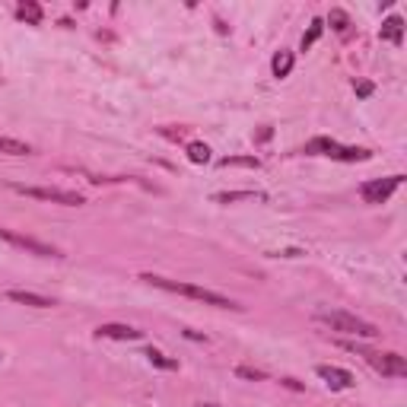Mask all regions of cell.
<instances>
[{
	"mask_svg": "<svg viewBox=\"0 0 407 407\" xmlns=\"http://www.w3.org/2000/svg\"><path fill=\"white\" fill-rule=\"evenodd\" d=\"M315 373H318V379H324L328 388H334V391L353 388V375H350L347 369H341V366H318Z\"/></svg>",
	"mask_w": 407,
	"mask_h": 407,
	"instance_id": "ba28073f",
	"label": "cell"
},
{
	"mask_svg": "<svg viewBox=\"0 0 407 407\" xmlns=\"http://www.w3.org/2000/svg\"><path fill=\"white\" fill-rule=\"evenodd\" d=\"M163 134H166L169 140H182V137H185V127H178V131H172V127H163Z\"/></svg>",
	"mask_w": 407,
	"mask_h": 407,
	"instance_id": "603a6c76",
	"label": "cell"
},
{
	"mask_svg": "<svg viewBox=\"0 0 407 407\" xmlns=\"http://www.w3.org/2000/svg\"><path fill=\"white\" fill-rule=\"evenodd\" d=\"M322 32H324V23H322V19H312V25H309V32L302 35V51H309V48H312V45H315L318 39H322Z\"/></svg>",
	"mask_w": 407,
	"mask_h": 407,
	"instance_id": "2e32d148",
	"label": "cell"
},
{
	"mask_svg": "<svg viewBox=\"0 0 407 407\" xmlns=\"http://www.w3.org/2000/svg\"><path fill=\"white\" fill-rule=\"evenodd\" d=\"M0 239L10 242V245H17V249L32 251V255H42V258H61V255H58V249H51V245H45V242L32 239V236L13 233V229H3V226H0Z\"/></svg>",
	"mask_w": 407,
	"mask_h": 407,
	"instance_id": "52a82bcc",
	"label": "cell"
},
{
	"mask_svg": "<svg viewBox=\"0 0 407 407\" xmlns=\"http://www.w3.org/2000/svg\"><path fill=\"white\" fill-rule=\"evenodd\" d=\"M353 90H357V96H359V99H369V96L375 92V86L369 83V80H357V83H353Z\"/></svg>",
	"mask_w": 407,
	"mask_h": 407,
	"instance_id": "7402d4cb",
	"label": "cell"
},
{
	"mask_svg": "<svg viewBox=\"0 0 407 407\" xmlns=\"http://www.w3.org/2000/svg\"><path fill=\"white\" fill-rule=\"evenodd\" d=\"M140 280H147L150 286H159V290H166V293H178V296H188V300L207 302V306H216V309H242V306H236L233 300H226V296H220V293L207 290V286H198V283L169 280V277H156V274H143Z\"/></svg>",
	"mask_w": 407,
	"mask_h": 407,
	"instance_id": "6da1fadb",
	"label": "cell"
},
{
	"mask_svg": "<svg viewBox=\"0 0 407 407\" xmlns=\"http://www.w3.org/2000/svg\"><path fill=\"white\" fill-rule=\"evenodd\" d=\"M10 188L17 194H25V198L51 200V204H64V207H80V204H86L83 194L64 191V188H35V185H10Z\"/></svg>",
	"mask_w": 407,
	"mask_h": 407,
	"instance_id": "5b68a950",
	"label": "cell"
},
{
	"mask_svg": "<svg viewBox=\"0 0 407 407\" xmlns=\"http://www.w3.org/2000/svg\"><path fill=\"white\" fill-rule=\"evenodd\" d=\"M99 337H112V341H140L143 331L131 328V324H99Z\"/></svg>",
	"mask_w": 407,
	"mask_h": 407,
	"instance_id": "9c48e42d",
	"label": "cell"
},
{
	"mask_svg": "<svg viewBox=\"0 0 407 407\" xmlns=\"http://www.w3.org/2000/svg\"><path fill=\"white\" fill-rule=\"evenodd\" d=\"M271 70H274L277 80L290 76V70H293V51H277L274 61H271Z\"/></svg>",
	"mask_w": 407,
	"mask_h": 407,
	"instance_id": "5bb4252c",
	"label": "cell"
},
{
	"mask_svg": "<svg viewBox=\"0 0 407 407\" xmlns=\"http://www.w3.org/2000/svg\"><path fill=\"white\" fill-rule=\"evenodd\" d=\"M220 166H249V169H258L261 163H258L255 156H226V159H220Z\"/></svg>",
	"mask_w": 407,
	"mask_h": 407,
	"instance_id": "ac0fdd59",
	"label": "cell"
},
{
	"mask_svg": "<svg viewBox=\"0 0 407 407\" xmlns=\"http://www.w3.org/2000/svg\"><path fill=\"white\" fill-rule=\"evenodd\" d=\"M328 23H331L337 32H347L350 29V17L344 13V10H331V13H328Z\"/></svg>",
	"mask_w": 407,
	"mask_h": 407,
	"instance_id": "d6986e66",
	"label": "cell"
},
{
	"mask_svg": "<svg viewBox=\"0 0 407 407\" xmlns=\"http://www.w3.org/2000/svg\"><path fill=\"white\" fill-rule=\"evenodd\" d=\"M236 375H242V379H251V382H264V379H267L264 369H251V366H239V369H236Z\"/></svg>",
	"mask_w": 407,
	"mask_h": 407,
	"instance_id": "ffe728a7",
	"label": "cell"
},
{
	"mask_svg": "<svg viewBox=\"0 0 407 407\" xmlns=\"http://www.w3.org/2000/svg\"><path fill=\"white\" fill-rule=\"evenodd\" d=\"M188 159H191L194 166L210 163V147H207V143H188Z\"/></svg>",
	"mask_w": 407,
	"mask_h": 407,
	"instance_id": "9a60e30c",
	"label": "cell"
},
{
	"mask_svg": "<svg viewBox=\"0 0 407 407\" xmlns=\"http://www.w3.org/2000/svg\"><path fill=\"white\" fill-rule=\"evenodd\" d=\"M0 153H3V156H29L32 147L17 140V137H0Z\"/></svg>",
	"mask_w": 407,
	"mask_h": 407,
	"instance_id": "4fadbf2b",
	"label": "cell"
},
{
	"mask_svg": "<svg viewBox=\"0 0 407 407\" xmlns=\"http://www.w3.org/2000/svg\"><path fill=\"white\" fill-rule=\"evenodd\" d=\"M271 137H274V131H271V127H264V131L258 134V140H271Z\"/></svg>",
	"mask_w": 407,
	"mask_h": 407,
	"instance_id": "cb8c5ba5",
	"label": "cell"
},
{
	"mask_svg": "<svg viewBox=\"0 0 407 407\" xmlns=\"http://www.w3.org/2000/svg\"><path fill=\"white\" fill-rule=\"evenodd\" d=\"M255 198V191H223V194H216L213 200H220V204H233V200H249Z\"/></svg>",
	"mask_w": 407,
	"mask_h": 407,
	"instance_id": "44dd1931",
	"label": "cell"
},
{
	"mask_svg": "<svg viewBox=\"0 0 407 407\" xmlns=\"http://www.w3.org/2000/svg\"><path fill=\"white\" fill-rule=\"evenodd\" d=\"M147 359L159 369H178V359H169L166 353H159V350H147Z\"/></svg>",
	"mask_w": 407,
	"mask_h": 407,
	"instance_id": "e0dca14e",
	"label": "cell"
},
{
	"mask_svg": "<svg viewBox=\"0 0 407 407\" xmlns=\"http://www.w3.org/2000/svg\"><path fill=\"white\" fill-rule=\"evenodd\" d=\"M382 39L391 45H401L404 42V19L401 17H388L382 23Z\"/></svg>",
	"mask_w": 407,
	"mask_h": 407,
	"instance_id": "8fae6325",
	"label": "cell"
},
{
	"mask_svg": "<svg viewBox=\"0 0 407 407\" xmlns=\"http://www.w3.org/2000/svg\"><path fill=\"white\" fill-rule=\"evenodd\" d=\"M318 322H324L331 331L353 334V337H375V334H379L375 324L363 322V318H357V315H350V312H328V309H322V312H318Z\"/></svg>",
	"mask_w": 407,
	"mask_h": 407,
	"instance_id": "3957f363",
	"label": "cell"
},
{
	"mask_svg": "<svg viewBox=\"0 0 407 407\" xmlns=\"http://www.w3.org/2000/svg\"><path fill=\"white\" fill-rule=\"evenodd\" d=\"M17 17L23 19V23H29V25H39L42 23V7L35 3V0H23L17 7Z\"/></svg>",
	"mask_w": 407,
	"mask_h": 407,
	"instance_id": "7c38bea8",
	"label": "cell"
},
{
	"mask_svg": "<svg viewBox=\"0 0 407 407\" xmlns=\"http://www.w3.org/2000/svg\"><path fill=\"white\" fill-rule=\"evenodd\" d=\"M302 153H309V156H331V159H341V163H366V159L373 156V153L363 150V147H341V143L331 140V137L309 140Z\"/></svg>",
	"mask_w": 407,
	"mask_h": 407,
	"instance_id": "7a4b0ae2",
	"label": "cell"
},
{
	"mask_svg": "<svg viewBox=\"0 0 407 407\" xmlns=\"http://www.w3.org/2000/svg\"><path fill=\"white\" fill-rule=\"evenodd\" d=\"M344 347H347V350H353V353H359V357H363L366 363L373 366L375 373H382V375H395V379L407 375V359L401 357V353H375V350L357 347V344H344Z\"/></svg>",
	"mask_w": 407,
	"mask_h": 407,
	"instance_id": "277c9868",
	"label": "cell"
},
{
	"mask_svg": "<svg viewBox=\"0 0 407 407\" xmlns=\"http://www.w3.org/2000/svg\"><path fill=\"white\" fill-rule=\"evenodd\" d=\"M198 407H216V404H198Z\"/></svg>",
	"mask_w": 407,
	"mask_h": 407,
	"instance_id": "d4e9b609",
	"label": "cell"
},
{
	"mask_svg": "<svg viewBox=\"0 0 407 407\" xmlns=\"http://www.w3.org/2000/svg\"><path fill=\"white\" fill-rule=\"evenodd\" d=\"M401 182H404V175H388V178H373V182H366L363 188H359V194H363L366 204H385V200L391 198V194L401 188Z\"/></svg>",
	"mask_w": 407,
	"mask_h": 407,
	"instance_id": "8992f818",
	"label": "cell"
},
{
	"mask_svg": "<svg viewBox=\"0 0 407 407\" xmlns=\"http://www.w3.org/2000/svg\"><path fill=\"white\" fill-rule=\"evenodd\" d=\"M7 296L13 302H19V306H32V309H51V306H54V300L39 296V293H29V290H10Z\"/></svg>",
	"mask_w": 407,
	"mask_h": 407,
	"instance_id": "30bf717a",
	"label": "cell"
}]
</instances>
